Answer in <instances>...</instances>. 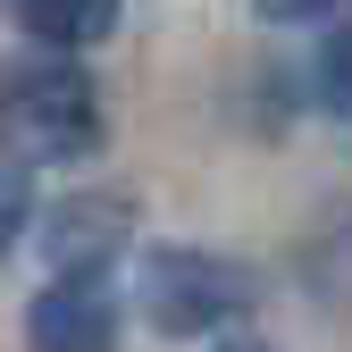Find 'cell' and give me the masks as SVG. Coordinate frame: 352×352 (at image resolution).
Returning <instances> with one entry per match:
<instances>
[{"instance_id": "3", "label": "cell", "mask_w": 352, "mask_h": 352, "mask_svg": "<svg viewBox=\"0 0 352 352\" xmlns=\"http://www.w3.org/2000/svg\"><path fill=\"white\" fill-rule=\"evenodd\" d=\"M42 235V260L59 277H109V260L135 243V201L126 193H67L34 218Z\"/></svg>"}, {"instance_id": "2", "label": "cell", "mask_w": 352, "mask_h": 352, "mask_svg": "<svg viewBox=\"0 0 352 352\" xmlns=\"http://www.w3.org/2000/svg\"><path fill=\"white\" fill-rule=\"evenodd\" d=\"M135 302H143V319L160 336H218V327H235L252 302H260V285H252L243 260H227V252L160 243V252H143Z\"/></svg>"}, {"instance_id": "7", "label": "cell", "mask_w": 352, "mask_h": 352, "mask_svg": "<svg viewBox=\"0 0 352 352\" xmlns=\"http://www.w3.org/2000/svg\"><path fill=\"white\" fill-rule=\"evenodd\" d=\"M311 93H319V109L352 118V17H344V25H327L319 59H311Z\"/></svg>"}, {"instance_id": "9", "label": "cell", "mask_w": 352, "mask_h": 352, "mask_svg": "<svg viewBox=\"0 0 352 352\" xmlns=\"http://www.w3.org/2000/svg\"><path fill=\"white\" fill-rule=\"evenodd\" d=\"M352 0H252L260 25H319V17H344Z\"/></svg>"}, {"instance_id": "1", "label": "cell", "mask_w": 352, "mask_h": 352, "mask_svg": "<svg viewBox=\"0 0 352 352\" xmlns=\"http://www.w3.org/2000/svg\"><path fill=\"white\" fill-rule=\"evenodd\" d=\"M0 143L9 160L34 168H76L109 143V109H101V84L84 76L76 59H17L0 76Z\"/></svg>"}, {"instance_id": "6", "label": "cell", "mask_w": 352, "mask_h": 352, "mask_svg": "<svg viewBox=\"0 0 352 352\" xmlns=\"http://www.w3.org/2000/svg\"><path fill=\"white\" fill-rule=\"evenodd\" d=\"M294 277H302V294H311L319 311L352 319V210H327L319 227L302 235V252H294Z\"/></svg>"}, {"instance_id": "5", "label": "cell", "mask_w": 352, "mask_h": 352, "mask_svg": "<svg viewBox=\"0 0 352 352\" xmlns=\"http://www.w3.org/2000/svg\"><path fill=\"white\" fill-rule=\"evenodd\" d=\"M9 17H17V34L42 42L51 59H76V51H93V42L118 34L126 0H9Z\"/></svg>"}, {"instance_id": "4", "label": "cell", "mask_w": 352, "mask_h": 352, "mask_svg": "<svg viewBox=\"0 0 352 352\" xmlns=\"http://www.w3.org/2000/svg\"><path fill=\"white\" fill-rule=\"evenodd\" d=\"M118 285L109 277H51L25 302V344L34 352H118Z\"/></svg>"}, {"instance_id": "10", "label": "cell", "mask_w": 352, "mask_h": 352, "mask_svg": "<svg viewBox=\"0 0 352 352\" xmlns=\"http://www.w3.org/2000/svg\"><path fill=\"white\" fill-rule=\"evenodd\" d=\"M218 352H269V344H218Z\"/></svg>"}, {"instance_id": "8", "label": "cell", "mask_w": 352, "mask_h": 352, "mask_svg": "<svg viewBox=\"0 0 352 352\" xmlns=\"http://www.w3.org/2000/svg\"><path fill=\"white\" fill-rule=\"evenodd\" d=\"M34 218H42V210H34V176H25L17 160H0V260L34 235Z\"/></svg>"}]
</instances>
